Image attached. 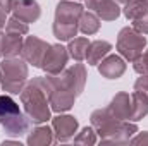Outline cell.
<instances>
[{
	"label": "cell",
	"mask_w": 148,
	"mask_h": 146,
	"mask_svg": "<svg viewBox=\"0 0 148 146\" xmlns=\"http://www.w3.org/2000/svg\"><path fill=\"white\" fill-rule=\"evenodd\" d=\"M48 103L53 112H67L73 108L76 98L83 93L86 83V69L83 64H74L60 74H48L43 77Z\"/></svg>",
	"instance_id": "1"
},
{
	"label": "cell",
	"mask_w": 148,
	"mask_h": 146,
	"mask_svg": "<svg viewBox=\"0 0 148 146\" xmlns=\"http://www.w3.org/2000/svg\"><path fill=\"white\" fill-rule=\"evenodd\" d=\"M91 126L100 136V141L105 145L129 143L131 138L138 132L136 124L119 120L112 115L109 108H98L91 113Z\"/></svg>",
	"instance_id": "2"
},
{
	"label": "cell",
	"mask_w": 148,
	"mask_h": 146,
	"mask_svg": "<svg viewBox=\"0 0 148 146\" xmlns=\"http://www.w3.org/2000/svg\"><path fill=\"white\" fill-rule=\"evenodd\" d=\"M21 102L31 122L41 124L50 119V107H48L50 103H48V95L45 89L43 77H35L26 83V86L21 91Z\"/></svg>",
	"instance_id": "3"
},
{
	"label": "cell",
	"mask_w": 148,
	"mask_h": 146,
	"mask_svg": "<svg viewBox=\"0 0 148 146\" xmlns=\"http://www.w3.org/2000/svg\"><path fill=\"white\" fill-rule=\"evenodd\" d=\"M0 124L9 136H23L29 132L31 119L19 110V105L10 96L0 95Z\"/></svg>",
	"instance_id": "4"
},
{
	"label": "cell",
	"mask_w": 148,
	"mask_h": 146,
	"mask_svg": "<svg viewBox=\"0 0 148 146\" xmlns=\"http://www.w3.org/2000/svg\"><path fill=\"white\" fill-rule=\"evenodd\" d=\"M28 79V65L24 59L5 57L0 64V84L10 95H21Z\"/></svg>",
	"instance_id": "5"
},
{
	"label": "cell",
	"mask_w": 148,
	"mask_h": 146,
	"mask_svg": "<svg viewBox=\"0 0 148 146\" xmlns=\"http://www.w3.org/2000/svg\"><path fill=\"white\" fill-rule=\"evenodd\" d=\"M145 46H147V38L143 36V33L136 31L134 28L121 29V33L117 36V50L126 60L134 62L143 53Z\"/></svg>",
	"instance_id": "6"
},
{
	"label": "cell",
	"mask_w": 148,
	"mask_h": 146,
	"mask_svg": "<svg viewBox=\"0 0 148 146\" xmlns=\"http://www.w3.org/2000/svg\"><path fill=\"white\" fill-rule=\"evenodd\" d=\"M67 59H69V52L67 48H64L62 45H50L45 57H43V62H41V69L47 74H60L66 69V64H67Z\"/></svg>",
	"instance_id": "7"
},
{
	"label": "cell",
	"mask_w": 148,
	"mask_h": 146,
	"mask_svg": "<svg viewBox=\"0 0 148 146\" xmlns=\"http://www.w3.org/2000/svg\"><path fill=\"white\" fill-rule=\"evenodd\" d=\"M48 43L40 40L36 36H28L24 40V45H23V50H21V55L23 59L28 62V64H33L35 67H41V62H43V57L48 50Z\"/></svg>",
	"instance_id": "8"
},
{
	"label": "cell",
	"mask_w": 148,
	"mask_h": 146,
	"mask_svg": "<svg viewBox=\"0 0 148 146\" xmlns=\"http://www.w3.org/2000/svg\"><path fill=\"white\" fill-rule=\"evenodd\" d=\"M52 129L57 141H69L77 131V120L73 115H57L52 120Z\"/></svg>",
	"instance_id": "9"
},
{
	"label": "cell",
	"mask_w": 148,
	"mask_h": 146,
	"mask_svg": "<svg viewBox=\"0 0 148 146\" xmlns=\"http://www.w3.org/2000/svg\"><path fill=\"white\" fill-rule=\"evenodd\" d=\"M86 5L103 21H115L121 16V7L115 0H86Z\"/></svg>",
	"instance_id": "10"
},
{
	"label": "cell",
	"mask_w": 148,
	"mask_h": 146,
	"mask_svg": "<svg viewBox=\"0 0 148 146\" xmlns=\"http://www.w3.org/2000/svg\"><path fill=\"white\" fill-rule=\"evenodd\" d=\"M83 12H84V9H83L81 3L69 2V0H62V2L57 3L55 21H59V23H76L77 24Z\"/></svg>",
	"instance_id": "11"
},
{
	"label": "cell",
	"mask_w": 148,
	"mask_h": 146,
	"mask_svg": "<svg viewBox=\"0 0 148 146\" xmlns=\"http://www.w3.org/2000/svg\"><path fill=\"white\" fill-rule=\"evenodd\" d=\"M12 12H14V17L21 19L23 23H35L40 19L41 9L36 0H17Z\"/></svg>",
	"instance_id": "12"
},
{
	"label": "cell",
	"mask_w": 148,
	"mask_h": 146,
	"mask_svg": "<svg viewBox=\"0 0 148 146\" xmlns=\"http://www.w3.org/2000/svg\"><path fill=\"white\" fill-rule=\"evenodd\" d=\"M98 71L107 79H117L126 72V62L119 55H109L102 60V64L98 65Z\"/></svg>",
	"instance_id": "13"
},
{
	"label": "cell",
	"mask_w": 148,
	"mask_h": 146,
	"mask_svg": "<svg viewBox=\"0 0 148 146\" xmlns=\"http://www.w3.org/2000/svg\"><path fill=\"white\" fill-rule=\"evenodd\" d=\"M109 110L112 112V115L119 120H129L131 117V96L127 93H117L112 98Z\"/></svg>",
	"instance_id": "14"
},
{
	"label": "cell",
	"mask_w": 148,
	"mask_h": 146,
	"mask_svg": "<svg viewBox=\"0 0 148 146\" xmlns=\"http://www.w3.org/2000/svg\"><path fill=\"white\" fill-rule=\"evenodd\" d=\"M112 50V45L109 41H103V40H97V41H91L90 46H88V53H86V60L90 65H97L103 60V57Z\"/></svg>",
	"instance_id": "15"
},
{
	"label": "cell",
	"mask_w": 148,
	"mask_h": 146,
	"mask_svg": "<svg viewBox=\"0 0 148 146\" xmlns=\"http://www.w3.org/2000/svg\"><path fill=\"white\" fill-rule=\"evenodd\" d=\"M145 115H148V95L134 91L131 95V117H129V120L138 122Z\"/></svg>",
	"instance_id": "16"
},
{
	"label": "cell",
	"mask_w": 148,
	"mask_h": 146,
	"mask_svg": "<svg viewBox=\"0 0 148 146\" xmlns=\"http://www.w3.org/2000/svg\"><path fill=\"white\" fill-rule=\"evenodd\" d=\"M23 45H24L23 35L5 31V35H3V45H2L3 57H19V53L23 50Z\"/></svg>",
	"instance_id": "17"
},
{
	"label": "cell",
	"mask_w": 148,
	"mask_h": 146,
	"mask_svg": "<svg viewBox=\"0 0 148 146\" xmlns=\"http://www.w3.org/2000/svg\"><path fill=\"white\" fill-rule=\"evenodd\" d=\"M53 129L47 127V126H40L36 129L31 131V134L28 136V145L31 146H47L53 143Z\"/></svg>",
	"instance_id": "18"
},
{
	"label": "cell",
	"mask_w": 148,
	"mask_h": 146,
	"mask_svg": "<svg viewBox=\"0 0 148 146\" xmlns=\"http://www.w3.org/2000/svg\"><path fill=\"white\" fill-rule=\"evenodd\" d=\"M77 28L84 35H95L100 29V17L93 12H83L77 23Z\"/></svg>",
	"instance_id": "19"
},
{
	"label": "cell",
	"mask_w": 148,
	"mask_h": 146,
	"mask_svg": "<svg viewBox=\"0 0 148 146\" xmlns=\"http://www.w3.org/2000/svg\"><path fill=\"white\" fill-rule=\"evenodd\" d=\"M77 31H79V28L76 23H59V21L53 23V35L60 41H67V40L74 38L77 35Z\"/></svg>",
	"instance_id": "20"
},
{
	"label": "cell",
	"mask_w": 148,
	"mask_h": 146,
	"mask_svg": "<svg viewBox=\"0 0 148 146\" xmlns=\"http://www.w3.org/2000/svg\"><path fill=\"white\" fill-rule=\"evenodd\" d=\"M88 46H90V41L86 38H74V40H71V43L67 46V52H69V55L73 57L74 60L79 62V60L86 59Z\"/></svg>",
	"instance_id": "21"
},
{
	"label": "cell",
	"mask_w": 148,
	"mask_h": 146,
	"mask_svg": "<svg viewBox=\"0 0 148 146\" xmlns=\"http://www.w3.org/2000/svg\"><path fill=\"white\" fill-rule=\"evenodd\" d=\"M148 12V0H129L124 7V16L131 21L141 17Z\"/></svg>",
	"instance_id": "22"
},
{
	"label": "cell",
	"mask_w": 148,
	"mask_h": 146,
	"mask_svg": "<svg viewBox=\"0 0 148 146\" xmlns=\"http://www.w3.org/2000/svg\"><path fill=\"white\" fill-rule=\"evenodd\" d=\"M74 143L77 145H95L97 143V132L93 127H84L76 138H74Z\"/></svg>",
	"instance_id": "23"
},
{
	"label": "cell",
	"mask_w": 148,
	"mask_h": 146,
	"mask_svg": "<svg viewBox=\"0 0 148 146\" xmlns=\"http://www.w3.org/2000/svg\"><path fill=\"white\" fill-rule=\"evenodd\" d=\"M5 31H10V33H19V35H28L29 28H28V23H23L21 19L17 17H10L7 21V28Z\"/></svg>",
	"instance_id": "24"
},
{
	"label": "cell",
	"mask_w": 148,
	"mask_h": 146,
	"mask_svg": "<svg viewBox=\"0 0 148 146\" xmlns=\"http://www.w3.org/2000/svg\"><path fill=\"white\" fill-rule=\"evenodd\" d=\"M134 71L138 74H148V50L134 60Z\"/></svg>",
	"instance_id": "25"
},
{
	"label": "cell",
	"mask_w": 148,
	"mask_h": 146,
	"mask_svg": "<svg viewBox=\"0 0 148 146\" xmlns=\"http://www.w3.org/2000/svg\"><path fill=\"white\" fill-rule=\"evenodd\" d=\"M133 28H134L136 31L143 33V35H148V12H147V14H143L141 17L134 19V23H133Z\"/></svg>",
	"instance_id": "26"
},
{
	"label": "cell",
	"mask_w": 148,
	"mask_h": 146,
	"mask_svg": "<svg viewBox=\"0 0 148 146\" xmlns=\"http://www.w3.org/2000/svg\"><path fill=\"white\" fill-rule=\"evenodd\" d=\"M134 91L148 95V74H141V77H138V81L134 83Z\"/></svg>",
	"instance_id": "27"
},
{
	"label": "cell",
	"mask_w": 148,
	"mask_h": 146,
	"mask_svg": "<svg viewBox=\"0 0 148 146\" xmlns=\"http://www.w3.org/2000/svg\"><path fill=\"white\" fill-rule=\"evenodd\" d=\"M129 143H133V145H148V132H141V134H138V136L133 138Z\"/></svg>",
	"instance_id": "28"
},
{
	"label": "cell",
	"mask_w": 148,
	"mask_h": 146,
	"mask_svg": "<svg viewBox=\"0 0 148 146\" xmlns=\"http://www.w3.org/2000/svg\"><path fill=\"white\" fill-rule=\"evenodd\" d=\"M16 2H17V0H0V9L5 10V12H10V10L14 9Z\"/></svg>",
	"instance_id": "29"
},
{
	"label": "cell",
	"mask_w": 148,
	"mask_h": 146,
	"mask_svg": "<svg viewBox=\"0 0 148 146\" xmlns=\"http://www.w3.org/2000/svg\"><path fill=\"white\" fill-rule=\"evenodd\" d=\"M5 14H7V12L0 9V28H3V26L7 24V21H5Z\"/></svg>",
	"instance_id": "30"
},
{
	"label": "cell",
	"mask_w": 148,
	"mask_h": 146,
	"mask_svg": "<svg viewBox=\"0 0 148 146\" xmlns=\"http://www.w3.org/2000/svg\"><path fill=\"white\" fill-rule=\"evenodd\" d=\"M2 45H3V33H0V57H3V52H2Z\"/></svg>",
	"instance_id": "31"
},
{
	"label": "cell",
	"mask_w": 148,
	"mask_h": 146,
	"mask_svg": "<svg viewBox=\"0 0 148 146\" xmlns=\"http://www.w3.org/2000/svg\"><path fill=\"white\" fill-rule=\"evenodd\" d=\"M115 2H117V3H127L129 0H115Z\"/></svg>",
	"instance_id": "32"
}]
</instances>
